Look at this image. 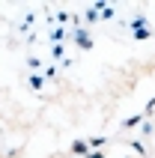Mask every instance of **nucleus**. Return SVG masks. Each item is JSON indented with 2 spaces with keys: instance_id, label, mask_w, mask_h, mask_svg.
Listing matches in <instances>:
<instances>
[{
  "instance_id": "nucleus-1",
  "label": "nucleus",
  "mask_w": 155,
  "mask_h": 158,
  "mask_svg": "<svg viewBox=\"0 0 155 158\" xmlns=\"http://www.w3.org/2000/svg\"><path fill=\"white\" fill-rule=\"evenodd\" d=\"M98 158H104V155H98ZM128 158H140V155H128Z\"/></svg>"
}]
</instances>
